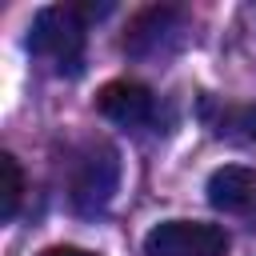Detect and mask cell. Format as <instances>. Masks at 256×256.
<instances>
[{"label":"cell","mask_w":256,"mask_h":256,"mask_svg":"<svg viewBox=\"0 0 256 256\" xmlns=\"http://www.w3.org/2000/svg\"><path fill=\"white\" fill-rule=\"evenodd\" d=\"M84 32H88V16L80 12V4H48L32 16L28 28V52L36 60H48L60 76L80 72L84 60Z\"/></svg>","instance_id":"cell-1"},{"label":"cell","mask_w":256,"mask_h":256,"mask_svg":"<svg viewBox=\"0 0 256 256\" xmlns=\"http://www.w3.org/2000/svg\"><path fill=\"white\" fill-rule=\"evenodd\" d=\"M184 36H188V16L172 4H152L128 20L120 48L136 60H156V56H172L184 44Z\"/></svg>","instance_id":"cell-2"},{"label":"cell","mask_w":256,"mask_h":256,"mask_svg":"<svg viewBox=\"0 0 256 256\" xmlns=\"http://www.w3.org/2000/svg\"><path fill=\"white\" fill-rule=\"evenodd\" d=\"M116 184H120V156H116V148H112V144H92V148L80 152L76 164H72L68 200H72L76 212L92 216V212H100V208L112 200Z\"/></svg>","instance_id":"cell-3"},{"label":"cell","mask_w":256,"mask_h":256,"mask_svg":"<svg viewBox=\"0 0 256 256\" xmlns=\"http://www.w3.org/2000/svg\"><path fill=\"white\" fill-rule=\"evenodd\" d=\"M148 256H224L228 232L208 220H164L144 236Z\"/></svg>","instance_id":"cell-4"},{"label":"cell","mask_w":256,"mask_h":256,"mask_svg":"<svg viewBox=\"0 0 256 256\" xmlns=\"http://www.w3.org/2000/svg\"><path fill=\"white\" fill-rule=\"evenodd\" d=\"M208 204L216 212L240 216L256 224V168L244 164H224L208 176Z\"/></svg>","instance_id":"cell-5"},{"label":"cell","mask_w":256,"mask_h":256,"mask_svg":"<svg viewBox=\"0 0 256 256\" xmlns=\"http://www.w3.org/2000/svg\"><path fill=\"white\" fill-rule=\"evenodd\" d=\"M152 92L140 84V80H108L100 92H96V112L120 128H136V124H148L152 120Z\"/></svg>","instance_id":"cell-6"},{"label":"cell","mask_w":256,"mask_h":256,"mask_svg":"<svg viewBox=\"0 0 256 256\" xmlns=\"http://www.w3.org/2000/svg\"><path fill=\"white\" fill-rule=\"evenodd\" d=\"M200 116L212 128V136H220V140H236V144L256 140V104H224V100L204 96Z\"/></svg>","instance_id":"cell-7"},{"label":"cell","mask_w":256,"mask_h":256,"mask_svg":"<svg viewBox=\"0 0 256 256\" xmlns=\"http://www.w3.org/2000/svg\"><path fill=\"white\" fill-rule=\"evenodd\" d=\"M24 200V172L12 152H0V220H12Z\"/></svg>","instance_id":"cell-8"},{"label":"cell","mask_w":256,"mask_h":256,"mask_svg":"<svg viewBox=\"0 0 256 256\" xmlns=\"http://www.w3.org/2000/svg\"><path fill=\"white\" fill-rule=\"evenodd\" d=\"M40 256H96V252H88V248H76V244H52V248H44Z\"/></svg>","instance_id":"cell-9"}]
</instances>
